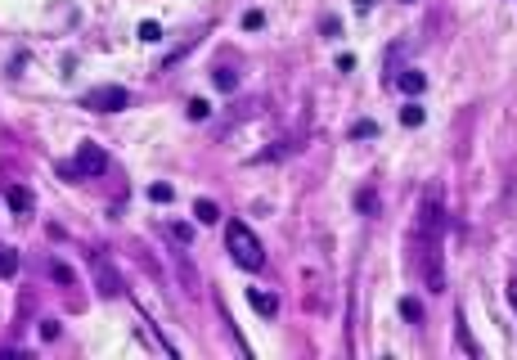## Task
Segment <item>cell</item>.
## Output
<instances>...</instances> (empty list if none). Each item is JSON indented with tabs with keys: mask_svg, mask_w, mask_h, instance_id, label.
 Wrapping results in <instances>:
<instances>
[{
	"mask_svg": "<svg viewBox=\"0 0 517 360\" xmlns=\"http://www.w3.org/2000/svg\"><path fill=\"white\" fill-rule=\"evenodd\" d=\"M225 243H229V257H234L243 270H261V266H265L261 243H256V234L247 230L243 221H229V225H225Z\"/></svg>",
	"mask_w": 517,
	"mask_h": 360,
	"instance_id": "1",
	"label": "cell"
},
{
	"mask_svg": "<svg viewBox=\"0 0 517 360\" xmlns=\"http://www.w3.org/2000/svg\"><path fill=\"white\" fill-rule=\"evenodd\" d=\"M68 172L76 176V180H95V176H104L108 172V154H104L99 145H81L76 149V158H72V167Z\"/></svg>",
	"mask_w": 517,
	"mask_h": 360,
	"instance_id": "2",
	"label": "cell"
},
{
	"mask_svg": "<svg viewBox=\"0 0 517 360\" xmlns=\"http://www.w3.org/2000/svg\"><path fill=\"white\" fill-rule=\"evenodd\" d=\"M126 104H131V95L122 86H95V90H85L81 108H90V113H122Z\"/></svg>",
	"mask_w": 517,
	"mask_h": 360,
	"instance_id": "3",
	"label": "cell"
},
{
	"mask_svg": "<svg viewBox=\"0 0 517 360\" xmlns=\"http://www.w3.org/2000/svg\"><path fill=\"white\" fill-rule=\"evenodd\" d=\"M95 275H99V293H104V297H117V293H122L117 270H108V261H104V257H95Z\"/></svg>",
	"mask_w": 517,
	"mask_h": 360,
	"instance_id": "4",
	"label": "cell"
},
{
	"mask_svg": "<svg viewBox=\"0 0 517 360\" xmlns=\"http://www.w3.org/2000/svg\"><path fill=\"white\" fill-rule=\"evenodd\" d=\"M9 207H14L18 216H32V207H36V203H32V194H27L23 185H14V189H9Z\"/></svg>",
	"mask_w": 517,
	"mask_h": 360,
	"instance_id": "5",
	"label": "cell"
},
{
	"mask_svg": "<svg viewBox=\"0 0 517 360\" xmlns=\"http://www.w3.org/2000/svg\"><path fill=\"white\" fill-rule=\"evenodd\" d=\"M400 90H405V95H423V90H427V77H423L418 68L400 72Z\"/></svg>",
	"mask_w": 517,
	"mask_h": 360,
	"instance_id": "6",
	"label": "cell"
},
{
	"mask_svg": "<svg viewBox=\"0 0 517 360\" xmlns=\"http://www.w3.org/2000/svg\"><path fill=\"white\" fill-rule=\"evenodd\" d=\"M247 302H252V311H261V316H274V311H279V302H274L270 293H261V288L247 293Z\"/></svg>",
	"mask_w": 517,
	"mask_h": 360,
	"instance_id": "7",
	"label": "cell"
},
{
	"mask_svg": "<svg viewBox=\"0 0 517 360\" xmlns=\"http://www.w3.org/2000/svg\"><path fill=\"white\" fill-rule=\"evenodd\" d=\"M194 216H198L203 225H216V221H221V212H216L212 198H198V203H194Z\"/></svg>",
	"mask_w": 517,
	"mask_h": 360,
	"instance_id": "8",
	"label": "cell"
},
{
	"mask_svg": "<svg viewBox=\"0 0 517 360\" xmlns=\"http://www.w3.org/2000/svg\"><path fill=\"white\" fill-rule=\"evenodd\" d=\"M400 122H405V126H423V108H418V104H405V108H400Z\"/></svg>",
	"mask_w": 517,
	"mask_h": 360,
	"instance_id": "9",
	"label": "cell"
},
{
	"mask_svg": "<svg viewBox=\"0 0 517 360\" xmlns=\"http://www.w3.org/2000/svg\"><path fill=\"white\" fill-rule=\"evenodd\" d=\"M18 270V252L14 248H0V275H14Z\"/></svg>",
	"mask_w": 517,
	"mask_h": 360,
	"instance_id": "10",
	"label": "cell"
},
{
	"mask_svg": "<svg viewBox=\"0 0 517 360\" xmlns=\"http://www.w3.org/2000/svg\"><path fill=\"white\" fill-rule=\"evenodd\" d=\"M140 41H145V45H158V41H162V27H158V23H140Z\"/></svg>",
	"mask_w": 517,
	"mask_h": 360,
	"instance_id": "11",
	"label": "cell"
},
{
	"mask_svg": "<svg viewBox=\"0 0 517 360\" xmlns=\"http://www.w3.org/2000/svg\"><path fill=\"white\" fill-rule=\"evenodd\" d=\"M149 198H153V203H171L176 189H171V185H149Z\"/></svg>",
	"mask_w": 517,
	"mask_h": 360,
	"instance_id": "12",
	"label": "cell"
},
{
	"mask_svg": "<svg viewBox=\"0 0 517 360\" xmlns=\"http://www.w3.org/2000/svg\"><path fill=\"white\" fill-rule=\"evenodd\" d=\"M261 23H265V14H261V9H247V14H243V27H247V32H256Z\"/></svg>",
	"mask_w": 517,
	"mask_h": 360,
	"instance_id": "13",
	"label": "cell"
},
{
	"mask_svg": "<svg viewBox=\"0 0 517 360\" xmlns=\"http://www.w3.org/2000/svg\"><path fill=\"white\" fill-rule=\"evenodd\" d=\"M207 113H212V108H207V99H189V117H194V122H203Z\"/></svg>",
	"mask_w": 517,
	"mask_h": 360,
	"instance_id": "14",
	"label": "cell"
},
{
	"mask_svg": "<svg viewBox=\"0 0 517 360\" xmlns=\"http://www.w3.org/2000/svg\"><path fill=\"white\" fill-rule=\"evenodd\" d=\"M351 136H356V140H360V136H378V126H373V122H356V126H351Z\"/></svg>",
	"mask_w": 517,
	"mask_h": 360,
	"instance_id": "15",
	"label": "cell"
},
{
	"mask_svg": "<svg viewBox=\"0 0 517 360\" xmlns=\"http://www.w3.org/2000/svg\"><path fill=\"white\" fill-rule=\"evenodd\" d=\"M216 86H221V90H234L238 77H234V72H216Z\"/></svg>",
	"mask_w": 517,
	"mask_h": 360,
	"instance_id": "16",
	"label": "cell"
},
{
	"mask_svg": "<svg viewBox=\"0 0 517 360\" xmlns=\"http://www.w3.org/2000/svg\"><path fill=\"white\" fill-rule=\"evenodd\" d=\"M400 311H405L409 320H418V316H423V311H418V302H414V297H405V302H400Z\"/></svg>",
	"mask_w": 517,
	"mask_h": 360,
	"instance_id": "17",
	"label": "cell"
},
{
	"mask_svg": "<svg viewBox=\"0 0 517 360\" xmlns=\"http://www.w3.org/2000/svg\"><path fill=\"white\" fill-rule=\"evenodd\" d=\"M509 302H513V311H517V279L509 284Z\"/></svg>",
	"mask_w": 517,
	"mask_h": 360,
	"instance_id": "18",
	"label": "cell"
}]
</instances>
